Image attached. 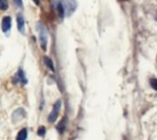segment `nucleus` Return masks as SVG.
Wrapping results in <instances>:
<instances>
[{
    "mask_svg": "<svg viewBox=\"0 0 157 140\" xmlns=\"http://www.w3.org/2000/svg\"><path fill=\"white\" fill-rule=\"evenodd\" d=\"M45 132H46V130H45V127H39V129H38V135L40 137H43L45 135Z\"/></svg>",
    "mask_w": 157,
    "mask_h": 140,
    "instance_id": "f8f14e48",
    "label": "nucleus"
},
{
    "mask_svg": "<svg viewBox=\"0 0 157 140\" xmlns=\"http://www.w3.org/2000/svg\"><path fill=\"white\" fill-rule=\"evenodd\" d=\"M17 29L20 33H24L25 31V20L24 17L21 13H18L17 16Z\"/></svg>",
    "mask_w": 157,
    "mask_h": 140,
    "instance_id": "0eeeda50",
    "label": "nucleus"
},
{
    "mask_svg": "<svg viewBox=\"0 0 157 140\" xmlns=\"http://www.w3.org/2000/svg\"><path fill=\"white\" fill-rule=\"evenodd\" d=\"M37 29L39 31V39H40V46H41L43 50H46V49H47V41H48L46 28L41 22H38L37 23Z\"/></svg>",
    "mask_w": 157,
    "mask_h": 140,
    "instance_id": "f257e3e1",
    "label": "nucleus"
},
{
    "mask_svg": "<svg viewBox=\"0 0 157 140\" xmlns=\"http://www.w3.org/2000/svg\"><path fill=\"white\" fill-rule=\"evenodd\" d=\"M34 1V3L36 4V5H39L40 4V0H33Z\"/></svg>",
    "mask_w": 157,
    "mask_h": 140,
    "instance_id": "2eb2a0df",
    "label": "nucleus"
},
{
    "mask_svg": "<svg viewBox=\"0 0 157 140\" xmlns=\"http://www.w3.org/2000/svg\"><path fill=\"white\" fill-rule=\"evenodd\" d=\"M8 8V3L7 0H0V10H6Z\"/></svg>",
    "mask_w": 157,
    "mask_h": 140,
    "instance_id": "9b49d317",
    "label": "nucleus"
},
{
    "mask_svg": "<svg viewBox=\"0 0 157 140\" xmlns=\"http://www.w3.org/2000/svg\"><path fill=\"white\" fill-rule=\"evenodd\" d=\"M11 17L6 16L2 18V22H1V28L4 32H7L10 28H11Z\"/></svg>",
    "mask_w": 157,
    "mask_h": 140,
    "instance_id": "423d86ee",
    "label": "nucleus"
},
{
    "mask_svg": "<svg viewBox=\"0 0 157 140\" xmlns=\"http://www.w3.org/2000/svg\"><path fill=\"white\" fill-rule=\"evenodd\" d=\"M13 83H20L21 84H26L27 83V79H26V76L24 74V72L19 69L18 72L16 73V75L14 76L13 78Z\"/></svg>",
    "mask_w": 157,
    "mask_h": 140,
    "instance_id": "39448f33",
    "label": "nucleus"
},
{
    "mask_svg": "<svg viewBox=\"0 0 157 140\" xmlns=\"http://www.w3.org/2000/svg\"><path fill=\"white\" fill-rule=\"evenodd\" d=\"M15 1V4L18 6H22V1L21 0H14Z\"/></svg>",
    "mask_w": 157,
    "mask_h": 140,
    "instance_id": "4468645a",
    "label": "nucleus"
},
{
    "mask_svg": "<svg viewBox=\"0 0 157 140\" xmlns=\"http://www.w3.org/2000/svg\"><path fill=\"white\" fill-rule=\"evenodd\" d=\"M61 107H62V101L61 100H58L53 107H52V112L50 113V116H49V122L50 123H54L59 116V113H60V110H61Z\"/></svg>",
    "mask_w": 157,
    "mask_h": 140,
    "instance_id": "7ed1b4c3",
    "label": "nucleus"
},
{
    "mask_svg": "<svg viewBox=\"0 0 157 140\" xmlns=\"http://www.w3.org/2000/svg\"><path fill=\"white\" fill-rule=\"evenodd\" d=\"M52 6L53 10L58 13V15H59V17L61 18L64 17L63 9V6H62V4H61L60 0H52Z\"/></svg>",
    "mask_w": 157,
    "mask_h": 140,
    "instance_id": "20e7f679",
    "label": "nucleus"
},
{
    "mask_svg": "<svg viewBox=\"0 0 157 140\" xmlns=\"http://www.w3.org/2000/svg\"><path fill=\"white\" fill-rule=\"evenodd\" d=\"M150 83H151V85L153 86V88H154L155 90H157L156 79H155V78H152V79H151V81H150Z\"/></svg>",
    "mask_w": 157,
    "mask_h": 140,
    "instance_id": "ddd939ff",
    "label": "nucleus"
},
{
    "mask_svg": "<svg viewBox=\"0 0 157 140\" xmlns=\"http://www.w3.org/2000/svg\"><path fill=\"white\" fill-rule=\"evenodd\" d=\"M65 125H66V118H64L63 121H61L60 124L57 126V129L59 130L60 133H63V130L65 128Z\"/></svg>",
    "mask_w": 157,
    "mask_h": 140,
    "instance_id": "9d476101",
    "label": "nucleus"
},
{
    "mask_svg": "<svg viewBox=\"0 0 157 140\" xmlns=\"http://www.w3.org/2000/svg\"><path fill=\"white\" fill-rule=\"evenodd\" d=\"M28 137V131L26 128H22L17 136L16 140H26Z\"/></svg>",
    "mask_w": 157,
    "mask_h": 140,
    "instance_id": "1a4fd4ad",
    "label": "nucleus"
},
{
    "mask_svg": "<svg viewBox=\"0 0 157 140\" xmlns=\"http://www.w3.org/2000/svg\"><path fill=\"white\" fill-rule=\"evenodd\" d=\"M43 61H44L45 65H46V66L51 70V71L55 72V69H54V66H53V62H52V61L49 57L44 56V58H43Z\"/></svg>",
    "mask_w": 157,
    "mask_h": 140,
    "instance_id": "6e6552de",
    "label": "nucleus"
},
{
    "mask_svg": "<svg viewBox=\"0 0 157 140\" xmlns=\"http://www.w3.org/2000/svg\"><path fill=\"white\" fill-rule=\"evenodd\" d=\"M64 16L70 17L77 8V3L75 0H62L61 1Z\"/></svg>",
    "mask_w": 157,
    "mask_h": 140,
    "instance_id": "f03ea898",
    "label": "nucleus"
}]
</instances>
